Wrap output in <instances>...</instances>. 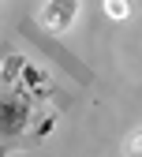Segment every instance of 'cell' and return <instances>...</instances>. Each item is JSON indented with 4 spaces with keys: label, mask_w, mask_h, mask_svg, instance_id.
<instances>
[{
    "label": "cell",
    "mask_w": 142,
    "mask_h": 157,
    "mask_svg": "<svg viewBox=\"0 0 142 157\" xmlns=\"http://www.w3.org/2000/svg\"><path fill=\"white\" fill-rule=\"evenodd\" d=\"M124 157H142V127L124 139Z\"/></svg>",
    "instance_id": "obj_3"
},
{
    "label": "cell",
    "mask_w": 142,
    "mask_h": 157,
    "mask_svg": "<svg viewBox=\"0 0 142 157\" xmlns=\"http://www.w3.org/2000/svg\"><path fill=\"white\" fill-rule=\"evenodd\" d=\"M26 101L19 94H11V90H0V135H19L23 131V124H26Z\"/></svg>",
    "instance_id": "obj_2"
},
{
    "label": "cell",
    "mask_w": 142,
    "mask_h": 157,
    "mask_svg": "<svg viewBox=\"0 0 142 157\" xmlns=\"http://www.w3.org/2000/svg\"><path fill=\"white\" fill-rule=\"evenodd\" d=\"M127 0H105V15H112V19H127Z\"/></svg>",
    "instance_id": "obj_4"
},
{
    "label": "cell",
    "mask_w": 142,
    "mask_h": 157,
    "mask_svg": "<svg viewBox=\"0 0 142 157\" xmlns=\"http://www.w3.org/2000/svg\"><path fill=\"white\" fill-rule=\"evenodd\" d=\"M79 8H83V0H49L37 15V23H41L49 34H67L71 23L79 19Z\"/></svg>",
    "instance_id": "obj_1"
}]
</instances>
